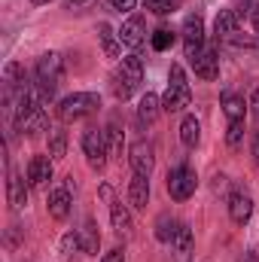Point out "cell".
I'll list each match as a JSON object with an SVG mask.
<instances>
[{
  "label": "cell",
  "mask_w": 259,
  "mask_h": 262,
  "mask_svg": "<svg viewBox=\"0 0 259 262\" xmlns=\"http://www.w3.org/2000/svg\"><path fill=\"white\" fill-rule=\"evenodd\" d=\"M140 82H143V61H140L137 55L122 58V64L116 67L113 76H110V89H113L116 101H128L131 95L137 92Z\"/></svg>",
  "instance_id": "cell-1"
},
{
  "label": "cell",
  "mask_w": 259,
  "mask_h": 262,
  "mask_svg": "<svg viewBox=\"0 0 259 262\" xmlns=\"http://www.w3.org/2000/svg\"><path fill=\"white\" fill-rule=\"evenodd\" d=\"M192 101V89L186 82V70L180 64H171L168 70V89H165V98H162V110L165 113H180L186 110Z\"/></svg>",
  "instance_id": "cell-2"
},
{
  "label": "cell",
  "mask_w": 259,
  "mask_h": 262,
  "mask_svg": "<svg viewBox=\"0 0 259 262\" xmlns=\"http://www.w3.org/2000/svg\"><path fill=\"white\" fill-rule=\"evenodd\" d=\"M34 79H37V89L46 95V101L55 95V89L61 85L64 79V58L58 52H46L37 58V67H34Z\"/></svg>",
  "instance_id": "cell-3"
},
{
  "label": "cell",
  "mask_w": 259,
  "mask_h": 262,
  "mask_svg": "<svg viewBox=\"0 0 259 262\" xmlns=\"http://www.w3.org/2000/svg\"><path fill=\"white\" fill-rule=\"evenodd\" d=\"M98 107H101L98 92H73L58 104V116H61V122H79V119L98 113Z\"/></svg>",
  "instance_id": "cell-4"
},
{
  "label": "cell",
  "mask_w": 259,
  "mask_h": 262,
  "mask_svg": "<svg viewBox=\"0 0 259 262\" xmlns=\"http://www.w3.org/2000/svg\"><path fill=\"white\" fill-rule=\"evenodd\" d=\"M82 152H85V162H89L92 171H104V165H107V152H110L107 131L95 128V125L82 131Z\"/></svg>",
  "instance_id": "cell-5"
},
{
  "label": "cell",
  "mask_w": 259,
  "mask_h": 262,
  "mask_svg": "<svg viewBox=\"0 0 259 262\" xmlns=\"http://www.w3.org/2000/svg\"><path fill=\"white\" fill-rule=\"evenodd\" d=\"M195 186H198V174L189 165H177L174 171H168V195L174 198V201L192 198Z\"/></svg>",
  "instance_id": "cell-6"
},
{
  "label": "cell",
  "mask_w": 259,
  "mask_h": 262,
  "mask_svg": "<svg viewBox=\"0 0 259 262\" xmlns=\"http://www.w3.org/2000/svg\"><path fill=\"white\" fill-rule=\"evenodd\" d=\"M101 195L107 198V204H110V223H113V232L122 238V241H128L131 232H134V226H131V213L128 207L119 201V198L113 195V189L110 186H101Z\"/></svg>",
  "instance_id": "cell-7"
},
{
  "label": "cell",
  "mask_w": 259,
  "mask_h": 262,
  "mask_svg": "<svg viewBox=\"0 0 259 262\" xmlns=\"http://www.w3.org/2000/svg\"><path fill=\"white\" fill-rule=\"evenodd\" d=\"M238 34H241V9H220L213 21L217 43H238Z\"/></svg>",
  "instance_id": "cell-8"
},
{
  "label": "cell",
  "mask_w": 259,
  "mask_h": 262,
  "mask_svg": "<svg viewBox=\"0 0 259 262\" xmlns=\"http://www.w3.org/2000/svg\"><path fill=\"white\" fill-rule=\"evenodd\" d=\"M204 46H207L204 43V21H201V15H189L183 21V52H186V58L192 61Z\"/></svg>",
  "instance_id": "cell-9"
},
{
  "label": "cell",
  "mask_w": 259,
  "mask_h": 262,
  "mask_svg": "<svg viewBox=\"0 0 259 262\" xmlns=\"http://www.w3.org/2000/svg\"><path fill=\"white\" fill-rule=\"evenodd\" d=\"M189 64H192L195 76H201V79H207V82H210V79H217V76H220V58H217V46H213V43H207V46H204V49L195 55Z\"/></svg>",
  "instance_id": "cell-10"
},
{
  "label": "cell",
  "mask_w": 259,
  "mask_h": 262,
  "mask_svg": "<svg viewBox=\"0 0 259 262\" xmlns=\"http://www.w3.org/2000/svg\"><path fill=\"white\" fill-rule=\"evenodd\" d=\"M128 162H131V171H134V174H140V177H149V174H153V165H156L153 143H146V140H137V143L128 149Z\"/></svg>",
  "instance_id": "cell-11"
},
{
  "label": "cell",
  "mask_w": 259,
  "mask_h": 262,
  "mask_svg": "<svg viewBox=\"0 0 259 262\" xmlns=\"http://www.w3.org/2000/svg\"><path fill=\"white\" fill-rule=\"evenodd\" d=\"M52 180V159L49 156H34L28 162V183L31 189H46Z\"/></svg>",
  "instance_id": "cell-12"
},
{
  "label": "cell",
  "mask_w": 259,
  "mask_h": 262,
  "mask_svg": "<svg viewBox=\"0 0 259 262\" xmlns=\"http://www.w3.org/2000/svg\"><path fill=\"white\" fill-rule=\"evenodd\" d=\"M229 216H232V223L235 226H244L250 216H253V198L247 195V192H232L229 195Z\"/></svg>",
  "instance_id": "cell-13"
},
{
  "label": "cell",
  "mask_w": 259,
  "mask_h": 262,
  "mask_svg": "<svg viewBox=\"0 0 259 262\" xmlns=\"http://www.w3.org/2000/svg\"><path fill=\"white\" fill-rule=\"evenodd\" d=\"M119 40H122V46H128V49H140V46H143V40H146V25H143L140 15H131L128 21L122 25Z\"/></svg>",
  "instance_id": "cell-14"
},
{
  "label": "cell",
  "mask_w": 259,
  "mask_h": 262,
  "mask_svg": "<svg viewBox=\"0 0 259 262\" xmlns=\"http://www.w3.org/2000/svg\"><path fill=\"white\" fill-rule=\"evenodd\" d=\"M49 125V119H46V104H40V107H34L21 122H18V131L21 134H28V137H37V134H43Z\"/></svg>",
  "instance_id": "cell-15"
},
{
  "label": "cell",
  "mask_w": 259,
  "mask_h": 262,
  "mask_svg": "<svg viewBox=\"0 0 259 262\" xmlns=\"http://www.w3.org/2000/svg\"><path fill=\"white\" fill-rule=\"evenodd\" d=\"M146 201H149V180L134 174L128 183V204L134 210H146Z\"/></svg>",
  "instance_id": "cell-16"
},
{
  "label": "cell",
  "mask_w": 259,
  "mask_h": 262,
  "mask_svg": "<svg viewBox=\"0 0 259 262\" xmlns=\"http://www.w3.org/2000/svg\"><path fill=\"white\" fill-rule=\"evenodd\" d=\"M70 204H73V198H70V189H67V186H61V189H52V192H49V213H52L55 220H67Z\"/></svg>",
  "instance_id": "cell-17"
},
{
  "label": "cell",
  "mask_w": 259,
  "mask_h": 262,
  "mask_svg": "<svg viewBox=\"0 0 259 262\" xmlns=\"http://www.w3.org/2000/svg\"><path fill=\"white\" fill-rule=\"evenodd\" d=\"M28 186H31V183H25L18 174H9V183H6V198H9V204H12L15 210H21V207L28 204Z\"/></svg>",
  "instance_id": "cell-18"
},
{
  "label": "cell",
  "mask_w": 259,
  "mask_h": 262,
  "mask_svg": "<svg viewBox=\"0 0 259 262\" xmlns=\"http://www.w3.org/2000/svg\"><path fill=\"white\" fill-rule=\"evenodd\" d=\"M220 104H223V113L229 116V122H238V119H244V113H247L244 98H241V95H235V92H226Z\"/></svg>",
  "instance_id": "cell-19"
},
{
  "label": "cell",
  "mask_w": 259,
  "mask_h": 262,
  "mask_svg": "<svg viewBox=\"0 0 259 262\" xmlns=\"http://www.w3.org/2000/svg\"><path fill=\"white\" fill-rule=\"evenodd\" d=\"M159 110H162V101H159L153 92H146V95L140 98V107H137V119H140L143 125H149V122H156V119H159Z\"/></svg>",
  "instance_id": "cell-20"
},
{
  "label": "cell",
  "mask_w": 259,
  "mask_h": 262,
  "mask_svg": "<svg viewBox=\"0 0 259 262\" xmlns=\"http://www.w3.org/2000/svg\"><path fill=\"white\" fill-rule=\"evenodd\" d=\"M180 140H183L186 149H195V146H198V140H201V125H198L195 116H183V122H180Z\"/></svg>",
  "instance_id": "cell-21"
},
{
  "label": "cell",
  "mask_w": 259,
  "mask_h": 262,
  "mask_svg": "<svg viewBox=\"0 0 259 262\" xmlns=\"http://www.w3.org/2000/svg\"><path fill=\"white\" fill-rule=\"evenodd\" d=\"M98 40H101V49H104L110 58H116V55H119L122 40H119V34H116L110 25H101V28H98Z\"/></svg>",
  "instance_id": "cell-22"
},
{
  "label": "cell",
  "mask_w": 259,
  "mask_h": 262,
  "mask_svg": "<svg viewBox=\"0 0 259 262\" xmlns=\"http://www.w3.org/2000/svg\"><path fill=\"white\" fill-rule=\"evenodd\" d=\"M79 241H82V253H89V256L98 253L101 235H98V229H95V220H85V226L79 229Z\"/></svg>",
  "instance_id": "cell-23"
},
{
  "label": "cell",
  "mask_w": 259,
  "mask_h": 262,
  "mask_svg": "<svg viewBox=\"0 0 259 262\" xmlns=\"http://www.w3.org/2000/svg\"><path fill=\"white\" fill-rule=\"evenodd\" d=\"M171 247H174V253H177L180 259H186V256L192 253V229H189L186 223H180V226H177V235H174Z\"/></svg>",
  "instance_id": "cell-24"
},
{
  "label": "cell",
  "mask_w": 259,
  "mask_h": 262,
  "mask_svg": "<svg viewBox=\"0 0 259 262\" xmlns=\"http://www.w3.org/2000/svg\"><path fill=\"white\" fill-rule=\"evenodd\" d=\"M177 220L171 216V213H162L159 220H156V238L162 241V244H171L174 241V235H177Z\"/></svg>",
  "instance_id": "cell-25"
},
{
  "label": "cell",
  "mask_w": 259,
  "mask_h": 262,
  "mask_svg": "<svg viewBox=\"0 0 259 262\" xmlns=\"http://www.w3.org/2000/svg\"><path fill=\"white\" fill-rule=\"evenodd\" d=\"M49 156L52 159H64L67 156V131H61V128L49 131Z\"/></svg>",
  "instance_id": "cell-26"
},
{
  "label": "cell",
  "mask_w": 259,
  "mask_h": 262,
  "mask_svg": "<svg viewBox=\"0 0 259 262\" xmlns=\"http://www.w3.org/2000/svg\"><path fill=\"white\" fill-rule=\"evenodd\" d=\"M113 6V0H67V12H92V9H107Z\"/></svg>",
  "instance_id": "cell-27"
},
{
  "label": "cell",
  "mask_w": 259,
  "mask_h": 262,
  "mask_svg": "<svg viewBox=\"0 0 259 262\" xmlns=\"http://www.w3.org/2000/svg\"><path fill=\"white\" fill-rule=\"evenodd\" d=\"M143 6L153 12V15H171L183 6V0H143Z\"/></svg>",
  "instance_id": "cell-28"
},
{
  "label": "cell",
  "mask_w": 259,
  "mask_h": 262,
  "mask_svg": "<svg viewBox=\"0 0 259 262\" xmlns=\"http://www.w3.org/2000/svg\"><path fill=\"white\" fill-rule=\"evenodd\" d=\"M241 143H244V119L229 122V131H226V146H229V149H241Z\"/></svg>",
  "instance_id": "cell-29"
},
{
  "label": "cell",
  "mask_w": 259,
  "mask_h": 262,
  "mask_svg": "<svg viewBox=\"0 0 259 262\" xmlns=\"http://www.w3.org/2000/svg\"><path fill=\"white\" fill-rule=\"evenodd\" d=\"M171 43H174V31H168V28H159V31L153 34V49H156V52H165V49H171Z\"/></svg>",
  "instance_id": "cell-30"
},
{
  "label": "cell",
  "mask_w": 259,
  "mask_h": 262,
  "mask_svg": "<svg viewBox=\"0 0 259 262\" xmlns=\"http://www.w3.org/2000/svg\"><path fill=\"white\" fill-rule=\"evenodd\" d=\"M107 143H110V152L113 156H122V131H119L116 122L107 125Z\"/></svg>",
  "instance_id": "cell-31"
},
{
  "label": "cell",
  "mask_w": 259,
  "mask_h": 262,
  "mask_svg": "<svg viewBox=\"0 0 259 262\" xmlns=\"http://www.w3.org/2000/svg\"><path fill=\"white\" fill-rule=\"evenodd\" d=\"M61 250H64V256L82 253V241H79V232H76V235H64V241H61Z\"/></svg>",
  "instance_id": "cell-32"
},
{
  "label": "cell",
  "mask_w": 259,
  "mask_h": 262,
  "mask_svg": "<svg viewBox=\"0 0 259 262\" xmlns=\"http://www.w3.org/2000/svg\"><path fill=\"white\" fill-rule=\"evenodd\" d=\"M137 6V0H113V9L116 12H131Z\"/></svg>",
  "instance_id": "cell-33"
},
{
  "label": "cell",
  "mask_w": 259,
  "mask_h": 262,
  "mask_svg": "<svg viewBox=\"0 0 259 262\" xmlns=\"http://www.w3.org/2000/svg\"><path fill=\"white\" fill-rule=\"evenodd\" d=\"M250 113H253V122H256V128H259V89L250 95Z\"/></svg>",
  "instance_id": "cell-34"
},
{
  "label": "cell",
  "mask_w": 259,
  "mask_h": 262,
  "mask_svg": "<svg viewBox=\"0 0 259 262\" xmlns=\"http://www.w3.org/2000/svg\"><path fill=\"white\" fill-rule=\"evenodd\" d=\"M250 152H253V165H259V131H253L250 137Z\"/></svg>",
  "instance_id": "cell-35"
},
{
  "label": "cell",
  "mask_w": 259,
  "mask_h": 262,
  "mask_svg": "<svg viewBox=\"0 0 259 262\" xmlns=\"http://www.w3.org/2000/svg\"><path fill=\"white\" fill-rule=\"evenodd\" d=\"M101 262H125V253L116 247V250H110V253H107V256H104Z\"/></svg>",
  "instance_id": "cell-36"
},
{
  "label": "cell",
  "mask_w": 259,
  "mask_h": 262,
  "mask_svg": "<svg viewBox=\"0 0 259 262\" xmlns=\"http://www.w3.org/2000/svg\"><path fill=\"white\" fill-rule=\"evenodd\" d=\"M250 18H253V31H256V40H259V3L253 6V12H250Z\"/></svg>",
  "instance_id": "cell-37"
},
{
  "label": "cell",
  "mask_w": 259,
  "mask_h": 262,
  "mask_svg": "<svg viewBox=\"0 0 259 262\" xmlns=\"http://www.w3.org/2000/svg\"><path fill=\"white\" fill-rule=\"evenodd\" d=\"M31 3H34V6H43V3H49V0H31Z\"/></svg>",
  "instance_id": "cell-38"
}]
</instances>
